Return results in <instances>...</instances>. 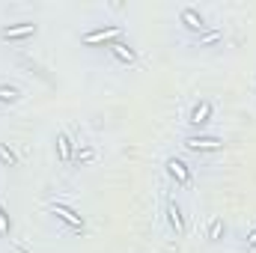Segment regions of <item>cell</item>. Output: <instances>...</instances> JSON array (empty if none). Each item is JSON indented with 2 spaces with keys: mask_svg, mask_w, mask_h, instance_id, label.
<instances>
[{
  "mask_svg": "<svg viewBox=\"0 0 256 253\" xmlns=\"http://www.w3.org/2000/svg\"><path fill=\"white\" fill-rule=\"evenodd\" d=\"M126 39V27L122 24H104V27H92L86 33H80V45L86 48H108L114 42Z\"/></svg>",
  "mask_w": 256,
  "mask_h": 253,
  "instance_id": "1",
  "label": "cell"
},
{
  "mask_svg": "<svg viewBox=\"0 0 256 253\" xmlns=\"http://www.w3.org/2000/svg\"><path fill=\"white\" fill-rule=\"evenodd\" d=\"M164 224H167V232L182 238L188 232V214H185V206L179 196H167L164 202Z\"/></svg>",
  "mask_w": 256,
  "mask_h": 253,
  "instance_id": "2",
  "label": "cell"
},
{
  "mask_svg": "<svg viewBox=\"0 0 256 253\" xmlns=\"http://www.w3.org/2000/svg\"><path fill=\"white\" fill-rule=\"evenodd\" d=\"M164 176L176 185V188H191L194 185V167L182 155H170L164 161Z\"/></svg>",
  "mask_w": 256,
  "mask_h": 253,
  "instance_id": "3",
  "label": "cell"
},
{
  "mask_svg": "<svg viewBox=\"0 0 256 253\" xmlns=\"http://www.w3.org/2000/svg\"><path fill=\"white\" fill-rule=\"evenodd\" d=\"M182 146L194 152V155H214V152H220L224 149V137H218V134H185V140H182Z\"/></svg>",
  "mask_w": 256,
  "mask_h": 253,
  "instance_id": "4",
  "label": "cell"
},
{
  "mask_svg": "<svg viewBox=\"0 0 256 253\" xmlns=\"http://www.w3.org/2000/svg\"><path fill=\"white\" fill-rule=\"evenodd\" d=\"M212 116H214V104L208 98L194 102L191 110H188V128H191V134H202L208 128V122H212Z\"/></svg>",
  "mask_w": 256,
  "mask_h": 253,
  "instance_id": "5",
  "label": "cell"
},
{
  "mask_svg": "<svg viewBox=\"0 0 256 253\" xmlns=\"http://www.w3.org/2000/svg\"><path fill=\"white\" fill-rule=\"evenodd\" d=\"M179 27H182L191 39H196V36H202V33L208 30V21H206V15H202L196 6H182V9H179Z\"/></svg>",
  "mask_w": 256,
  "mask_h": 253,
  "instance_id": "6",
  "label": "cell"
},
{
  "mask_svg": "<svg viewBox=\"0 0 256 253\" xmlns=\"http://www.w3.org/2000/svg\"><path fill=\"white\" fill-rule=\"evenodd\" d=\"M48 214H51L54 220L66 224L72 232H84V230H86L84 214H80V212H74V208H72V206H66V202H51V206H48Z\"/></svg>",
  "mask_w": 256,
  "mask_h": 253,
  "instance_id": "7",
  "label": "cell"
},
{
  "mask_svg": "<svg viewBox=\"0 0 256 253\" xmlns=\"http://www.w3.org/2000/svg\"><path fill=\"white\" fill-rule=\"evenodd\" d=\"M36 33H39L36 21H15V24H3L0 27V39L3 42H24V39H33Z\"/></svg>",
  "mask_w": 256,
  "mask_h": 253,
  "instance_id": "8",
  "label": "cell"
},
{
  "mask_svg": "<svg viewBox=\"0 0 256 253\" xmlns=\"http://www.w3.org/2000/svg\"><path fill=\"white\" fill-rule=\"evenodd\" d=\"M54 152H57V161H60L63 167H72V164H74L78 143H74V137H72L68 131H57V137H54Z\"/></svg>",
  "mask_w": 256,
  "mask_h": 253,
  "instance_id": "9",
  "label": "cell"
},
{
  "mask_svg": "<svg viewBox=\"0 0 256 253\" xmlns=\"http://www.w3.org/2000/svg\"><path fill=\"white\" fill-rule=\"evenodd\" d=\"M104 51H108V57H114L120 66H134V63H137V51L128 45L126 39H122V42H114V45H108Z\"/></svg>",
  "mask_w": 256,
  "mask_h": 253,
  "instance_id": "10",
  "label": "cell"
},
{
  "mask_svg": "<svg viewBox=\"0 0 256 253\" xmlns=\"http://www.w3.org/2000/svg\"><path fill=\"white\" fill-rule=\"evenodd\" d=\"M224 238H226V220H224L220 214H212L208 224H206V242H208V244H218V242H224Z\"/></svg>",
  "mask_w": 256,
  "mask_h": 253,
  "instance_id": "11",
  "label": "cell"
},
{
  "mask_svg": "<svg viewBox=\"0 0 256 253\" xmlns=\"http://www.w3.org/2000/svg\"><path fill=\"white\" fill-rule=\"evenodd\" d=\"M24 98V90L18 84H9V80H0V108H12Z\"/></svg>",
  "mask_w": 256,
  "mask_h": 253,
  "instance_id": "12",
  "label": "cell"
},
{
  "mask_svg": "<svg viewBox=\"0 0 256 253\" xmlns=\"http://www.w3.org/2000/svg\"><path fill=\"white\" fill-rule=\"evenodd\" d=\"M220 36H224V33H220L218 27H208L202 36L191 39V45H194V48H212V45H218V42H220Z\"/></svg>",
  "mask_w": 256,
  "mask_h": 253,
  "instance_id": "13",
  "label": "cell"
},
{
  "mask_svg": "<svg viewBox=\"0 0 256 253\" xmlns=\"http://www.w3.org/2000/svg\"><path fill=\"white\" fill-rule=\"evenodd\" d=\"M96 158V149L90 146V143H78V152H74V164L78 167H84V164H90Z\"/></svg>",
  "mask_w": 256,
  "mask_h": 253,
  "instance_id": "14",
  "label": "cell"
},
{
  "mask_svg": "<svg viewBox=\"0 0 256 253\" xmlns=\"http://www.w3.org/2000/svg\"><path fill=\"white\" fill-rule=\"evenodd\" d=\"M0 164L3 167H18V155L9 146H3V143H0Z\"/></svg>",
  "mask_w": 256,
  "mask_h": 253,
  "instance_id": "15",
  "label": "cell"
},
{
  "mask_svg": "<svg viewBox=\"0 0 256 253\" xmlns=\"http://www.w3.org/2000/svg\"><path fill=\"white\" fill-rule=\"evenodd\" d=\"M242 250L244 253H256V224L244 232V242H242Z\"/></svg>",
  "mask_w": 256,
  "mask_h": 253,
  "instance_id": "16",
  "label": "cell"
},
{
  "mask_svg": "<svg viewBox=\"0 0 256 253\" xmlns=\"http://www.w3.org/2000/svg\"><path fill=\"white\" fill-rule=\"evenodd\" d=\"M12 232V220H9V212L3 208V202H0V238H6Z\"/></svg>",
  "mask_w": 256,
  "mask_h": 253,
  "instance_id": "17",
  "label": "cell"
},
{
  "mask_svg": "<svg viewBox=\"0 0 256 253\" xmlns=\"http://www.w3.org/2000/svg\"><path fill=\"white\" fill-rule=\"evenodd\" d=\"M12 253H27V250H24V248H15V250H12Z\"/></svg>",
  "mask_w": 256,
  "mask_h": 253,
  "instance_id": "18",
  "label": "cell"
}]
</instances>
